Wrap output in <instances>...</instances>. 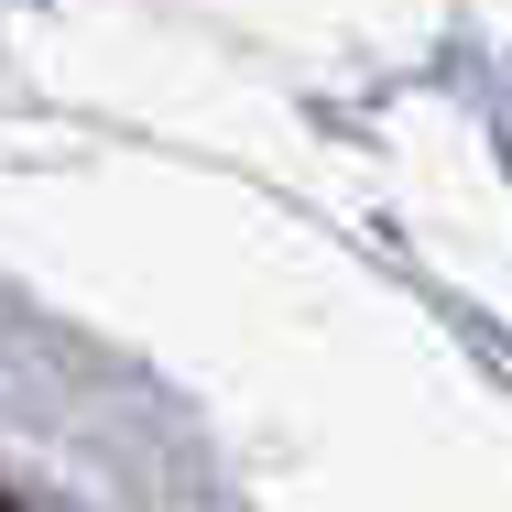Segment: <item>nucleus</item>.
Masks as SVG:
<instances>
[{"label":"nucleus","instance_id":"1","mask_svg":"<svg viewBox=\"0 0 512 512\" xmlns=\"http://www.w3.org/2000/svg\"><path fill=\"white\" fill-rule=\"evenodd\" d=\"M0 512H11V502H0Z\"/></svg>","mask_w":512,"mask_h":512}]
</instances>
